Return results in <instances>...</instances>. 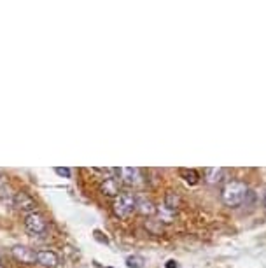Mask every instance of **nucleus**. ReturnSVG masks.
Instances as JSON below:
<instances>
[{"instance_id":"f257e3e1","label":"nucleus","mask_w":266,"mask_h":268,"mask_svg":"<svg viewBox=\"0 0 266 268\" xmlns=\"http://www.w3.org/2000/svg\"><path fill=\"white\" fill-rule=\"evenodd\" d=\"M247 193H249V189H247L245 183H242V181H229V183L224 184V188H222V191H221L222 204L226 207H231V209L240 207L243 202H245Z\"/></svg>"},{"instance_id":"f03ea898","label":"nucleus","mask_w":266,"mask_h":268,"mask_svg":"<svg viewBox=\"0 0 266 268\" xmlns=\"http://www.w3.org/2000/svg\"><path fill=\"white\" fill-rule=\"evenodd\" d=\"M112 210H114L116 218H119V219L130 218V216L137 210V194L132 191H121L114 198Z\"/></svg>"},{"instance_id":"7ed1b4c3","label":"nucleus","mask_w":266,"mask_h":268,"mask_svg":"<svg viewBox=\"0 0 266 268\" xmlns=\"http://www.w3.org/2000/svg\"><path fill=\"white\" fill-rule=\"evenodd\" d=\"M25 230L32 235H41V233H46L47 230V221L46 218L41 212H30L25 216Z\"/></svg>"},{"instance_id":"20e7f679","label":"nucleus","mask_w":266,"mask_h":268,"mask_svg":"<svg viewBox=\"0 0 266 268\" xmlns=\"http://www.w3.org/2000/svg\"><path fill=\"white\" fill-rule=\"evenodd\" d=\"M11 256L23 265H37V251L30 249L27 245H14L11 249Z\"/></svg>"},{"instance_id":"39448f33","label":"nucleus","mask_w":266,"mask_h":268,"mask_svg":"<svg viewBox=\"0 0 266 268\" xmlns=\"http://www.w3.org/2000/svg\"><path fill=\"white\" fill-rule=\"evenodd\" d=\"M12 204H14V207H18L20 210H28V214L36 212V207H37L36 200L25 191L14 193V196H12Z\"/></svg>"},{"instance_id":"423d86ee","label":"nucleus","mask_w":266,"mask_h":268,"mask_svg":"<svg viewBox=\"0 0 266 268\" xmlns=\"http://www.w3.org/2000/svg\"><path fill=\"white\" fill-rule=\"evenodd\" d=\"M37 265H42L46 268H56L60 265V258L55 251L41 249V251H37Z\"/></svg>"},{"instance_id":"0eeeda50","label":"nucleus","mask_w":266,"mask_h":268,"mask_svg":"<svg viewBox=\"0 0 266 268\" xmlns=\"http://www.w3.org/2000/svg\"><path fill=\"white\" fill-rule=\"evenodd\" d=\"M142 170L140 168H133V167H125V168H119V175H121V179H123V183L125 184H128V186H135V184H138L140 183V179H142Z\"/></svg>"},{"instance_id":"6e6552de","label":"nucleus","mask_w":266,"mask_h":268,"mask_svg":"<svg viewBox=\"0 0 266 268\" xmlns=\"http://www.w3.org/2000/svg\"><path fill=\"white\" fill-rule=\"evenodd\" d=\"M100 191H102L105 196H111V198H116L119 194V179L117 177H107V179L102 181L100 184Z\"/></svg>"},{"instance_id":"1a4fd4ad","label":"nucleus","mask_w":266,"mask_h":268,"mask_svg":"<svg viewBox=\"0 0 266 268\" xmlns=\"http://www.w3.org/2000/svg\"><path fill=\"white\" fill-rule=\"evenodd\" d=\"M137 212L142 216H152L156 212V207L149 198L142 196V194H137Z\"/></svg>"},{"instance_id":"9d476101","label":"nucleus","mask_w":266,"mask_h":268,"mask_svg":"<svg viewBox=\"0 0 266 268\" xmlns=\"http://www.w3.org/2000/svg\"><path fill=\"white\" fill-rule=\"evenodd\" d=\"M163 205H165V209L168 210V212H177V209H179V205H181V198H179V194L177 193H173V191H168L167 194H165V202H163Z\"/></svg>"},{"instance_id":"9b49d317","label":"nucleus","mask_w":266,"mask_h":268,"mask_svg":"<svg viewBox=\"0 0 266 268\" xmlns=\"http://www.w3.org/2000/svg\"><path fill=\"white\" fill-rule=\"evenodd\" d=\"M222 177H224V168H205V179H207L208 184H217L222 181Z\"/></svg>"},{"instance_id":"f8f14e48","label":"nucleus","mask_w":266,"mask_h":268,"mask_svg":"<svg viewBox=\"0 0 266 268\" xmlns=\"http://www.w3.org/2000/svg\"><path fill=\"white\" fill-rule=\"evenodd\" d=\"M179 174H181L182 179H184L186 183L191 184V186L198 184V181H200V175H198V172H196L194 168H181Z\"/></svg>"},{"instance_id":"ddd939ff","label":"nucleus","mask_w":266,"mask_h":268,"mask_svg":"<svg viewBox=\"0 0 266 268\" xmlns=\"http://www.w3.org/2000/svg\"><path fill=\"white\" fill-rule=\"evenodd\" d=\"M126 265H128V268H144L146 259H144L142 256H138V254H133V256L126 258Z\"/></svg>"},{"instance_id":"4468645a","label":"nucleus","mask_w":266,"mask_h":268,"mask_svg":"<svg viewBox=\"0 0 266 268\" xmlns=\"http://www.w3.org/2000/svg\"><path fill=\"white\" fill-rule=\"evenodd\" d=\"M55 172L58 175H62V177H65V179H68V177H70V168H67V167H58V168H55Z\"/></svg>"},{"instance_id":"2eb2a0df","label":"nucleus","mask_w":266,"mask_h":268,"mask_svg":"<svg viewBox=\"0 0 266 268\" xmlns=\"http://www.w3.org/2000/svg\"><path fill=\"white\" fill-rule=\"evenodd\" d=\"M6 184H7V177L4 174H0V188H6Z\"/></svg>"},{"instance_id":"dca6fc26","label":"nucleus","mask_w":266,"mask_h":268,"mask_svg":"<svg viewBox=\"0 0 266 268\" xmlns=\"http://www.w3.org/2000/svg\"><path fill=\"white\" fill-rule=\"evenodd\" d=\"M179 263L175 261V259H170V261L167 263V268H177Z\"/></svg>"},{"instance_id":"f3484780","label":"nucleus","mask_w":266,"mask_h":268,"mask_svg":"<svg viewBox=\"0 0 266 268\" xmlns=\"http://www.w3.org/2000/svg\"><path fill=\"white\" fill-rule=\"evenodd\" d=\"M95 237H97V239H98L100 242H105V244H107V242H109L107 239H103V237H102V231H98V230L95 231Z\"/></svg>"},{"instance_id":"a211bd4d","label":"nucleus","mask_w":266,"mask_h":268,"mask_svg":"<svg viewBox=\"0 0 266 268\" xmlns=\"http://www.w3.org/2000/svg\"><path fill=\"white\" fill-rule=\"evenodd\" d=\"M264 209H266V193H264Z\"/></svg>"},{"instance_id":"6ab92c4d","label":"nucleus","mask_w":266,"mask_h":268,"mask_svg":"<svg viewBox=\"0 0 266 268\" xmlns=\"http://www.w3.org/2000/svg\"><path fill=\"white\" fill-rule=\"evenodd\" d=\"M0 268H4V265H2V263H0Z\"/></svg>"},{"instance_id":"aec40b11","label":"nucleus","mask_w":266,"mask_h":268,"mask_svg":"<svg viewBox=\"0 0 266 268\" xmlns=\"http://www.w3.org/2000/svg\"><path fill=\"white\" fill-rule=\"evenodd\" d=\"M109 268H111V266H109Z\"/></svg>"}]
</instances>
